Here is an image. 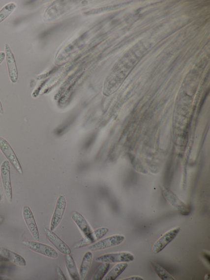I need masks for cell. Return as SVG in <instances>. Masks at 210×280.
I'll return each instance as SVG.
<instances>
[{
    "instance_id": "11",
    "label": "cell",
    "mask_w": 210,
    "mask_h": 280,
    "mask_svg": "<svg viewBox=\"0 0 210 280\" xmlns=\"http://www.w3.org/2000/svg\"><path fill=\"white\" fill-rule=\"evenodd\" d=\"M44 232L46 237L59 251L65 255L71 254V249L55 233L47 228H44Z\"/></svg>"
},
{
    "instance_id": "1",
    "label": "cell",
    "mask_w": 210,
    "mask_h": 280,
    "mask_svg": "<svg viewBox=\"0 0 210 280\" xmlns=\"http://www.w3.org/2000/svg\"><path fill=\"white\" fill-rule=\"evenodd\" d=\"M0 151L2 152L15 170L19 174H23V169L17 155H15L9 143L1 137H0Z\"/></svg>"
},
{
    "instance_id": "22",
    "label": "cell",
    "mask_w": 210,
    "mask_h": 280,
    "mask_svg": "<svg viewBox=\"0 0 210 280\" xmlns=\"http://www.w3.org/2000/svg\"><path fill=\"white\" fill-rule=\"evenodd\" d=\"M123 280H143L144 278L139 276H133L127 278L122 279Z\"/></svg>"
},
{
    "instance_id": "17",
    "label": "cell",
    "mask_w": 210,
    "mask_h": 280,
    "mask_svg": "<svg viewBox=\"0 0 210 280\" xmlns=\"http://www.w3.org/2000/svg\"><path fill=\"white\" fill-rule=\"evenodd\" d=\"M128 267L127 262L117 264L104 278L105 280H115L118 278Z\"/></svg>"
},
{
    "instance_id": "10",
    "label": "cell",
    "mask_w": 210,
    "mask_h": 280,
    "mask_svg": "<svg viewBox=\"0 0 210 280\" xmlns=\"http://www.w3.org/2000/svg\"><path fill=\"white\" fill-rule=\"evenodd\" d=\"M23 217L30 234L38 242L40 241L39 231L33 214L30 208L25 206L23 208Z\"/></svg>"
},
{
    "instance_id": "20",
    "label": "cell",
    "mask_w": 210,
    "mask_h": 280,
    "mask_svg": "<svg viewBox=\"0 0 210 280\" xmlns=\"http://www.w3.org/2000/svg\"><path fill=\"white\" fill-rule=\"evenodd\" d=\"M16 8L17 5L14 3H10L5 5L3 8L0 10V23H1L7 17H9Z\"/></svg>"
},
{
    "instance_id": "21",
    "label": "cell",
    "mask_w": 210,
    "mask_h": 280,
    "mask_svg": "<svg viewBox=\"0 0 210 280\" xmlns=\"http://www.w3.org/2000/svg\"><path fill=\"white\" fill-rule=\"evenodd\" d=\"M56 279L59 280H66V278L65 277L63 272L59 267H57L56 268Z\"/></svg>"
},
{
    "instance_id": "18",
    "label": "cell",
    "mask_w": 210,
    "mask_h": 280,
    "mask_svg": "<svg viewBox=\"0 0 210 280\" xmlns=\"http://www.w3.org/2000/svg\"><path fill=\"white\" fill-rule=\"evenodd\" d=\"M151 265L155 273L162 280H175V278L164 268H163L156 262L150 261Z\"/></svg>"
},
{
    "instance_id": "14",
    "label": "cell",
    "mask_w": 210,
    "mask_h": 280,
    "mask_svg": "<svg viewBox=\"0 0 210 280\" xmlns=\"http://www.w3.org/2000/svg\"><path fill=\"white\" fill-rule=\"evenodd\" d=\"M0 255L19 267L26 266V261L19 254L4 248L0 247Z\"/></svg>"
},
{
    "instance_id": "12",
    "label": "cell",
    "mask_w": 210,
    "mask_h": 280,
    "mask_svg": "<svg viewBox=\"0 0 210 280\" xmlns=\"http://www.w3.org/2000/svg\"><path fill=\"white\" fill-rule=\"evenodd\" d=\"M108 231L109 229L106 227L100 228L94 231H92L90 235L85 237L80 242L77 243L74 246V248H81L92 244L105 236Z\"/></svg>"
},
{
    "instance_id": "15",
    "label": "cell",
    "mask_w": 210,
    "mask_h": 280,
    "mask_svg": "<svg viewBox=\"0 0 210 280\" xmlns=\"http://www.w3.org/2000/svg\"><path fill=\"white\" fill-rule=\"evenodd\" d=\"M92 260V254L89 251L85 253L82 260L80 270V276L81 279L84 280L89 274Z\"/></svg>"
},
{
    "instance_id": "4",
    "label": "cell",
    "mask_w": 210,
    "mask_h": 280,
    "mask_svg": "<svg viewBox=\"0 0 210 280\" xmlns=\"http://www.w3.org/2000/svg\"><path fill=\"white\" fill-rule=\"evenodd\" d=\"M27 248L35 252L41 254L47 257L57 259L58 258V252L53 248L48 245L43 244L38 242L26 241L23 243Z\"/></svg>"
},
{
    "instance_id": "9",
    "label": "cell",
    "mask_w": 210,
    "mask_h": 280,
    "mask_svg": "<svg viewBox=\"0 0 210 280\" xmlns=\"http://www.w3.org/2000/svg\"><path fill=\"white\" fill-rule=\"evenodd\" d=\"M5 53L10 79L13 83H16L18 79L19 75L18 68L14 54L10 46L7 43H6L5 45Z\"/></svg>"
},
{
    "instance_id": "23",
    "label": "cell",
    "mask_w": 210,
    "mask_h": 280,
    "mask_svg": "<svg viewBox=\"0 0 210 280\" xmlns=\"http://www.w3.org/2000/svg\"><path fill=\"white\" fill-rule=\"evenodd\" d=\"M5 58V52H0V64L2 63Z\"/></svg>"
},
{
    "instance_id": "16",
    "label": "cell",
    "mask_w": 210,
    "mask_h": 280,
    "mask_svg": "<svg viewBox=\"0 0 210 280\" xmlns=\"http://www.w3.org/2000/svg\"><path fill=\"white\" fill-rule=\"evenodd\" d=\"M65 262L68 274L72 279L74 280H81L80 274L79 271H78L75 261L71 255H66Z\"/></svg>"
},
{
    "instance_id": "8",
    "label": "cell",
    "mask_w": 210,
    "mask_h": 280,
    "mask_svg": "<svg viewBox=\"0 0 210 280\" xmlns=\"http://www.w3.org/2000/svg\"><path fill=\"white\" fill-rule=\"evenodd\" d=\"M66 201L65 197L60 196L57 201L55 211L52 218L50 228L52 231L55 230L60 223L65 211Z\"/></svg>"
},
{
    "instance_id": "2",
    "label": "cell",
    "mask_w": 210,
    "mask_h": 280,
    "mask_svg": "<svg viewBox=\"0 0 210 280\" xmlns=\"http://www.w3.org/2000/svg\"><path fill=\"white\" fill-rule=\"evenodd\" d=\"M0 173H1V180L6 197L9 203H11L12 201V189L11 181L10 166L9 161L4 160L2 162L1 169H0Z\"/></svg>"
},
{
    "instance_id": "3",
    "label": "cell",
    "mask_w": 210,
    "mask_h": 280,
    "mask_svg": "<svg viewBox=\"0 0 210 280\" xmlns=\"http://www.w3.org/2000/svg\"><path fill=\"white\" fill-rule=\"evenodd\" d=\"M135 260L134 255L128 252L107 253L98 256L96 261L102 263L129 262Z\"/></svg>"
},
{
    "instance_id": "6",
    "label": "cell",
    "mask_w": 210,
    "mask_h": 280,
    "mask_svg": "<svg viewBox=\"0 0 210 280\" xmlns=\"http://www.w3.org/2000/svg\"><path fill=\"white\" fill-rule=\"evenodd\" d=\"M162 192L163 196L179 212L184 216L189 214L190 212L189 207L179 199L172 191L168 188L163 187L162 188Z\"/></svg>"
},
{
    "instance_id": "24",
    "label": "cell",
    "mask_w": 210,
    "mask_h": 280,
    "mask_svg": "<svg viewBox=\"0 0 210 280\" xmlns=\"http://www.w3.org/2000/svg\"><path fill=\"white\" fill-rule=\"evenodd\" d=\"M0 114L2 115L4 114V110L1 101H0Z\"/></svg>"
},
{
    "instance_id": "13",
    "label": "cell",
    "mask_w": 210,
    "mask_h": 280,
    "mask_svg": "<svg viewBox=\"0 0 210 280\" xmlns=\"http://www.w3.org/2000/svg\"><path fill=\"white\" fill-rule=\"evenodd\" d=\"M71 216L73 220L82 232L85 237L90 235L92 231L89 223L83 215L79 212H74Z\"/></svg>"
},
{
    "instance_id": "5",
    "label": "cell",
    "mask_w": 210,
    "mask_h": 280,
    "mask_svg": "<svg viewBox=\"0 0 210 280\" xmlns=\"http://www.w3.org/2000/svg\"><path fill=\"white\" fill-rule=\"evenodd\" d=\"M180 230V227H176L165 233L153 245L152 248V252L154 254H158L164 249L168 244L173 242Z\"/></svg>"
},
{
    "instance_id": "7",
    "label": "cell",
    "mask_w": 210,
    "mask_h": 280,
    "mask_svg": "<svg viewBox=\"0 0 210 280\" xmlns=\"http://www.w3.org/2000/svg\"><path fill=\"white\" fill-rule=\"evenodd\" d=\"M125 237L121 235H116L99 241L90 246L89 249L92 251L103 250L106 249L118 246L124 242Z\"/></svg>"
},
{
    "instance_id": "19",
    "label": "cell",
    "mask_w": 210,
    "mask_h": 280,
    "mask_svg": "<svg viewBox=\"0 0 210 280\" xmlns=\"http://www.w3.org/2000/svg\"><path fill=\"white\" fill-rule=\"evenodd\" d=\"M110 263H102L98 268L92 278L93 280H103L110 269Z\"/></svg>"
}]
</instances>
